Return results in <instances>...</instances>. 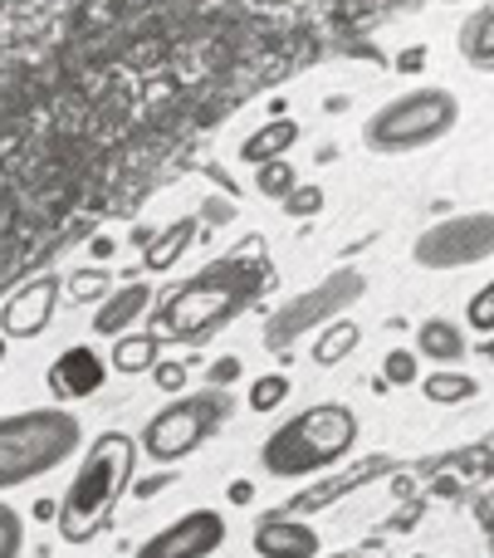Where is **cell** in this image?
I'll return each instance as SVG.
<instances>
[{
  "instance_id": "6da1fadb",
  "label": "cell",
  "mask_w": 494,
  "mask_h": 558,
  "mask_svg": "<svg viewBox=\"0 0 494 558\" xmlns=\"http://www.w3.org/2000/svg\"><path fill=\"white\" fill-rule=\"evenodd\" d=\"M137 456H143V446L127 432H103L84 446L74 481L64 485V500H59V520H54L59 539L84 549V544H94L103 534V524L113 520L123 495H133Z\"/></svg>"
},
{
  "instance_id": "7a4b0ae2",
  "label": "cell",
  "mask_w": 494,
  "mask_h": 558,
  "mask_svg": "<svg viewBox=\"0 0 494 558\" xmlns=\"http://www.w3.org/2000/svg\"><path fill=\"white\" fill-rule=\"evenodd\" d=\"M270 284V265L255 255H225V260L206 265L196 279H186L162 308H152V324L162 338L176 343H201L221 324H231L255 294Z\"/></svg>"
},
{
  "instance_id": "3957f363",
  "label": "cell",
  "mask_w": 494,
  "mask_h": 558,
  "mask_svg": "<svg viewBox=\"0 0 494 558\" xmlns=\"http://www.w3.org/2000/svg\"><path fill=\"white\" fill-rule=\"evenodd\" d=\"M358 412L348 402H313L284 416L260 446V471L270 481H309L348 461L358 446Z\"/></svg>"
},
{
  "instance_id": "277c9868",
  "label": "cell",
  "mask_w": 494,
  "mask_h": 558,
  "mask_svg": "<svg viewBox=\"0 0 494 558\" xmlns=\"http://www.w3.org/2000/svg\"><path fill=\"white\" fill-rule=\"evenodd\" d=\"M84 422L74 407H25L0 416V495L35 485L84 456Z\"/></svg>"
},
{
  "instance_id": "5b68a950",
  "label": "cell",
  "mask_w": 494,
  "mask_h": 558,
  "mask_svg": "<svg viewBox=\"0 0 494 558\" xmlns=\"http://www.w3.org/2000/svg\"><path fill=\"white\" fill-rule=\"evenodd\" d=\"M456 123H460V98L450 88L421 84L387 98L362 123V143L378 157H407V153H421V147H436L441 137L456 133Z\"/></svg>"
},
{
  "instance_id": "8992f818",
  "label": "cell",
  "mask_w": 494,
  "mask_h": 558,
  "mask_svg": "<svg viewBox=\"0 0 494 558\" xmlns=\"http://www.w3.org/2000/svg\"><path fill=\"white\" fill-rule=\"evenodd\" d=\"M231 412H235V402H231L225 387L182 392V397H172L162 412L147 416L137 446H143V456L157 461V465H182L186 456H196L225 422H231Z\"/></svg>"
},
{
  "instance_id": "52a82bcc",
  "label": "cell",
  "mask_w": 494,
  "mask_h": 558,
  "mask_svg": "<svg viewBox=\"0 0 494 558\" xmlns=\"http://www.w3.org/2000/svg\"><path fill=\"white\" fill-rule=\"evenodd\" d=\"M362 289H368V279L358 270H338L329 275L323 284H313L309 294L289 299L284 308H274V318L264 324V343L274 348V353H284L289 343H299L304 333H313V328H329L333 318H338V308L358 304Z\"/></svg>"
},
{
  "instance_id": "ba28073f",
  "label": "cell",
  "mask_w": 494,
  "mask_h": 558,
  "mask_svg": "<svg viewBox=\"0 0 494 558\" xmlns=\"http://www.w3.org/2000/svg\"><path fill=\"white\" fill-rule=\"evenodd\" d=\"M411 260L421 270H470L494 260V211H460L427 226L411 245Z\"/></svg>"
},
{
  "instance_id": "9c48e42d",
  "label": "cell",
  "mask_w": 494,
  "mask_h": 558,
  "mask_svg": "<svg viewBox=\"0 0 494 558\" xmlns=\"http://www.w3.org/2000/svg\"><path fill=\"white\" fill-rule=\"evenodd\" d=\"M225 539H231V524L221 510H186L182 520L147 534L133 558H215Z\"/></svg>"
},
{
  "instance_id": "30bf717a",
  "label": "cell",
  "mask_w": 494,
  "mask_h": 558,
  "mask_svg": "<svg viewBox=\"0 0 494 558\" xmlns=\"http://www.w3.org/2000/svg\"><path fill=\"white\" fill-rule=\"evenodd\" d=\"M108 357L98 353V348H88V343H74V348H64V353L49 363V373H45V387H49V397H54L59 407H74V402H88V397H98L108 387Z\"/></svg>"
},
{
  "instance_id": "8fae6325",
  "label": "cell",
  "mask_w": 494,
  "mask_h": 558,
  "mask_svg": "<svg viewBox=\"0 0 494 558\" xmlns=\"http://www.w3.org/2000/svg\"><path fill=\"white\" fill-rule=\"evenodd\" d=\"M59 289H64L59 275L25 279V284L5 299V308H0V338H39L45 333V328L54 324Z\"/></svg>"
},
{
  "instance_id": "7c38bea8",
  "label": "cell",
  "mask_w": 494,
  "mask_h": 558,
  "mask_svg": "<svg viewBox=\"0 0 494 558\" xmlns=\"http://www.w3.org/2000/svg\"><path fill=\"white\" fill-rule=\"evenodd\" d=\"M250 544L260 558H319L323 554V534L319 524H309L299 510H270L255 520Z\"/></svg>"
},
{
  "instance_id": "4fadbf2b",
  "label": "cell",
  "mask_w": 494,
  "mask_h": 558,
  "mask_svg": "<svg viewBox=\"0 0 494 558\" xmlns=\"http://www.w3.org/2000/svg\"><path fill=\"white\" fill-rule=\"evenodd\" d=\"M147 314H152V284H143V279L118 284L113 294H103V304L94 308V333L98 338H123V333H133Z\"/></svg>"
},
{
  "instance_id": "5bb4252c",
  "label": "cell",
  "mask_w": 494,
  "mask_h": 558,
  "mask_svg": "<svg viewBox=\"0 0 494 558\" xmlns=\"http://www.w3.org/2000/svg\"><path fill=\"white\" fill-rule=\"evenodd\" d=\"M466 353H470V343H466V328H460L456 318H427V324L417 328V357L421 363L456 367Z\"/></svg>"
},
{
  "instance_id": "9a60e30c",
  "label": "cell",
  "mask_w": 494,
  "mask_h": 558,
  "mask_svg": "<svg viewBox=\"0 0 494 558\" xmlns=\"http://www.w3.org/2000/svg\"><path fill=\"white\" fill-rule=\"evenodd\" d=\"M294 143H299V123H294V118H270V123H260L240 143V157L250 167H264V162H280Z\"/></svg>"
},
{
  "instance_id": "2e32d148",
  "label": "cell",
  "mask_w": 494,
  "mask_h": 558,
  "mask_svg": "<svg viewBox=\"0 0 494 558\" xmlns=\"http://www.w3.org/2000/svg\"><path fill=\"white\" fill-rule=\"evenodd\" d=\"M456 45H460V54H466V64H476L480 74H494V0L460 20Z\"/></svg>"
},
{
  "instance_id": "e0dca14e",
  "label": "cell",
  "mask_w": 494,
  "mask_h": 558,
  "mask_svg": "<svg viewBox=\"0 0 494 558\" xmlns=\"http://www.w3.org/2000/svg\"><path fill=\"white\" fill-rule=\"evenodd\" d=\"M196 231H201V221H196V216H182V221H172L166 231H157V241L143 251V265H147V270H157V275L172 270V265L182 260L186 251H192Z\"/></svg>"
},
{
  "instance_id": "ac0fdd59",
  "label": "cell",
  "mask_w": 494,
  "mask_h": 558,
  "mask_svg": "<svg viewBox=\"0 0 494 558\" xmlns=\"http://www.w3.org/2000/svg\"><path fill=\"white\" fill-rule=\"evenodd\" d=\"M162 363V343L157 333H123L113 338V353H108V367L123 377H137V373H152Z\"/></svg>"
},
{
  "instance_id": "d6986e66",
  "label": "cell",
  "mask_w": 494,
  "mask_h": 558,
  "mask_svg": "<svg viewBox=\"0 0 494 558\" xmlns=\"http://www.w3.org/2000/svg\"><path fill=\"white\" fill-rule=\"evenodd\" d=\"M421 397L436 402V407H456V402L480 397V383L470 373H460V367H436V373L421 377Z\"/></svg>"
},
{
  "instance_id": "ffe728a7",
  "label": "cell",
  "mask_w": 494,
  "mask_h": 558,
  "mask_svg": "<svg viewBox=\"0 0 494 558\" xmlns=\"http://www.w3.org/2000/svg\"><path fill=\"white\" fill-rule=\"evenodd\" d=\"M358 343H362V328L353 324V318H333V324L319 328V338H313V363L333 367V363L358 353Z\"/></svg>"
},
{
  "instance_id": "44dd1931",
  "label": "cell",
  "mask_w": 494,
  "mask_h": 558,
  "mask_svg": "<svg viewBox=\"0 0 494 558\" xmlns=\"http://www.w3.org/2000/svg\"><path fill=\"white\" fill-rule=\"evenodd\" d=\"M245 402H250V412H280V407L289 402V377H284V373L255 377L250 392H245Z\"/></svg>"
},
{
  "instance_id": "7402d4cb",
  "label": "cell",
  "mask_w": 494,
  "mask_h": 558,
  "mask_svg": "<svg viewBox=\"0 0 494 558\" xmlns=\"http://www.w3.org/2000/svg\"><path fill=\"white\" fill-rule=\"evenodd\" d=\"M382 383H387V387H417L421 383L417 348H392V353L382 357Z\"/></svg>"
},
{
  "instance_id": "603a6c76",
  "label": "cell",
  "mask_w": 494,
  "mask_h": 558,
  "mask_svg": "<svg viewBox=\"0 0 494 558\" xmlns=\"http://www.w3.org/2000/svg\"><path fill=\"white\" fill-rule=\"evenodd\" d=\"M299 186V177H294V167L284 162H264V167H255V192L260 196H270V202H284V196Z\"/></svg>"
},
{
  "instance_id": "cb8c5ba5",
  "label": "cell",
  "mask_w": 494,
  "mask_h": 558,
  "mask_svg": "<svg viewBox=\"0 0 494 558\" xmlns=\"http://www.w3.org/2000/svg\"><path fill=\"white\" fill-rule=\"evenodd\" d=\"M0 558H25V514L0 495Z\"/></svg>"
},
{
  "instance_id": "d4e9b609",
  "label": "cell",
  "mask_w": 494,
  "mask_h": 558,
  "mask_svg": "<svg viewBox=\"0 0 494 558\" xmlns=\"http://www.w3.org/2000/svg\"><path fill=\"white\" fill-rule=\"evenodd\" d=\"M280 206H284V216H294V221H309V216H319L323 206H329V192H323V186H294Z\"/></svg>"
},
{
  "instance_id": "484cf974",
  "label": "cell",
  "mask_w": 494,
  "mask_h": 558,
  "mask_svg": "<svg viewBox=\"0 0 494 558\" xmlns=\"http://www.w3.org/2000/svg\"><path fill=\"white\" fill-rule=\"evenodd\" d=\"M466 324L476 328V333H494V279L485 289H476L466 304Z\"/></svg>"
},
{
  "instance_id": "4316f807",
  "label": "cell",
  "mask_w": 494,
  "mask_h": 558,
  "mask_svg": "<svg viewBox=\"0 0 494 558\" xmlns=\"http://www.w3.org/2000/svg\"><path fill=\"white\" fill-rule=\"evenodd\" d=\"M186 377H192V373H186V363H176V357H162V363L152 367V383L162 387L166 397H182L186 392Z\"/></svg>"
},
{
  "instance_id": "83f0119b",
  "label": "cell",
  "mask_w": 494,
  "mask_h": 558,
  "mask_svg": "<svg viewBox=\"0 0 494 558\" xmlns=\"http://www.w3.org/2000/svg\"><path fill=\"white\" fill-rule=\"evenodd\" d=\"M240 373H245V363L235 353H225L206 367V387H231V383H240Z\"/></svg>"
},
{
  "instance_id": "f1b7e54d",
  "label": "cell",
  "mask_w": 494,
  "mask_h": 558,
  "mask_svg": "<svg viewBox=\"0 0 494 558\" xmlns=\"http://www.w3.org/2000/svg\"><path fill=\"white\" fill-rule=\"evenodd\" d=\"M103 289H108V275H103V270H84V275L69 279V294L84 299V304H88V299H98Z\"/></svg>"
},
{
  "instance_id": "f546056e",
  "label": "cell",
  "mask_w": 494,
  "mask_h": 558,
  "mask_svg": "<svg viewBox=\"0 0 494 558\" xmlns=\"http://www.w3.org/2000/svg\"><path fill=\"white\" fill-rule=\"evenodd\" d=\"M172 471H176V465H162L157 475H143V481H133V495H137V500H157V495L172 485Z\"/></svg>"
},
{
  "instance_id": "4dcf8cb0",
  "label": "cell",
  "mask_w": 494,
  "mask_h": 558,
  "mask_svg": "<svg viewBox=\"0 0 494 558\" xmlns=\"http://www.w3.org/2000/svg\"><path fill=\"white\" fill-rule=\"evenodd\" d=\"M397 69H402V74H421V69H427V45L402 49V54H397Z\"/></svg>"
},
{
  "instance_id": "1f68e13d",
  "label": "cell",
  "mask_w": 494,
  "mask_h": 558,
  "mask_svg": "<svg viewBox=\"0 0 494 558\" xmlns=\"http://www.w3.org/2000/svg\"><path fill=\"white\" fill-rule=\"evenodd\" d=\"M225 500H231V505H240V510H245V505H255V481H231V490H225Z\"/></svg>"
},
{
  "instance_id": "d6a6232c",
  "label": "cell",
  "mask_w": 494,
  "mask_h": 558,
  "mask_svg": "<svg viewBox=\"0 0 494 558\" xmlns=\"http://www.w3.org/2000/svg\"><path fill=\"white\" fill-rule=\"evenodd\" d=\"M113 251H118V245L108 241V235H94V241H88V255H94V260H108Z\"/></svg>"
},
{
  "instance_id": "836d02e7",
  "label": "cell",
  "mask_w": 494,
  "mask_h": 558,
  "mask_svg": "<svg viewBox=\"0 0 494 558\" xmlns=\"http://www.w3.org/2000/svg\"><path fill=\"white\" fill-rule=\"evenodd\" d=\"M35 520H59V500H35Z\"/></svg>"
},
{
  "instance_id": "e575fe53",
  "label": "cell",
  "mask_w": 494,
  "mask_h": 558,
  "mask_svg": "<svg viewBox=\"0 0 494 558\" xmlns=\"http://www.w3.org/2000/svg\"><path fill=\"white\" fill-rule=\"evenodd\" d=\"M5 348H10V338H0V363H5Z\"/></svg>"
}]
</instances>
